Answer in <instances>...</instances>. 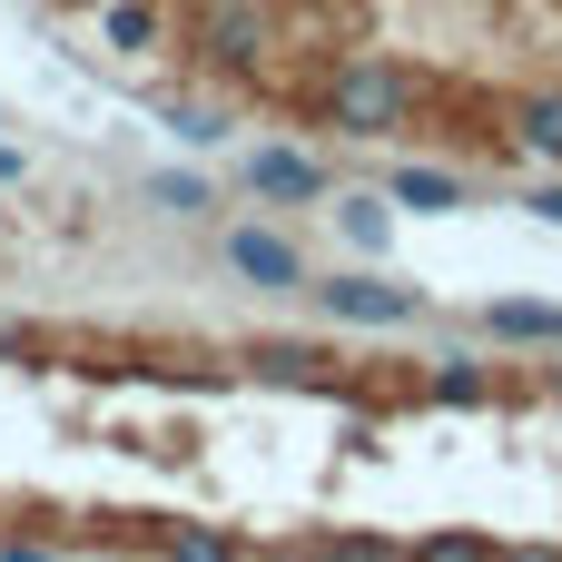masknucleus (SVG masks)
Returning a JSON list of instances; mask_svg holds the SVG:
<instances>
[{"mask_svg":"<svg viewBox=\"0 0 562 562\" xmlns=\"http://www.w3.org/2000/svg\"><path fill=\"white\" fill-rule=\"evenodd\" d=\"M553 385H562V375H553Z\"/></svg>","mask_w":562,"mask_h":562,"instance_id":"18","label":"nucleus"},{"mask_svg":"<svg viewBox=\"0 0 562 562\" xmlns=\"http://www.w3.org/2000/svg\"><path fill=\"white\" fill-rule=\"evenodd\" d=\"M227 277L257 286V296H306V286H316V277H306V247H296L286 227H227Z\"/></svg>","mask_w":562,"mask_h":562,"instance_id":"2","label":"nucleus"},{"mask_svg":"<svg viewBox=\"0 0 562 562\" xmlns=\"http://www.w3.org/2000/svg\"><path fill=\"white\" fill-rule=\"evenodd\" d=\"M336 227H346V237H356L366 257H375V247L395 237V217H385V198H336Z\"/></svg>","mask_w":562,"mask_h":562,"instance_id":"11","label":"nucleus"},{"mask_svg":"<svg viewBox=\"0 0 562 562\" xmlns=\"http://www.w3.org/2000/svg\"><path fill=\"white\" fill-rule=\"evenodd\" d=\"M484 326H494L504 346H562V306L553 296H494Z\"/></svg>","mask_w":562,"mask_h":562,"instance_id":"6","label":"nucleus"},{"mask_svg":"<svg viewBox=\"0 0 562 562\" xmlns=\"http://www.w3.org/2000/svg\"><path fill=\"white\" fill-rule=\"evenodd\" d=\"M415 562H504V553H484L474 533H435V543H415Z\"/></svg>","mask_w":562,"mask_h":562,"instance_id":"13","label":"nucleus"},{"mask_svg":"<svg viewBox=\"0 0 562 562\" xmlns=\"http://www.w3.org/2000/svg\"><path fill=\"white\" fill-rule=\"evenodd\" d=\"M0 178H20V158H10V148H0Z\"/></svg>","mask_w":562,"mask_h":562,"instance_id":"17","label":"nucleus"},{"mask_svg":"<svg viewBox=\"0 0 562 562\" xmlns=\"http://www.w3.org/2000/svg\"><path fill=\"white\" fill-rule=\"evenodd\" d=\"M435 395H445V405H474V395H484V366H474V356H445Z\"/></svg>","mask_w":562,"mask_h":562,"instance_id":"12","label":"nucleus"},{"mask_svg":"<svg viewBox=\"0 0 562 562\" xmlns=\"http://www.w3.org/2000/svg\"><path fill=\"white\" fill-rule=\"evenodd\" d=\"M267 49H277V20H267L257 0H207V10H198V59H207V69L237 79V69H257Z\"/></svg>","mask_w":562,"mask_h":562,"instance_id":"4","label":"nucleus"},{"mask_svg":"<svg viewBox=\"0 0 562 562\" xmlns=\"http://www.w3.org/2000/svg\"><path fill=\"white\" fill-rule=\"evenodd\" d=\"M306 296H316L336 326H415V316H425V296H415L405 277H375V267H366V277L346 267V277H326V286H306Z\"/></svg>","mask_w":562,"mask_h":562,"instance_id":"3","label":"nucleus"},{"mask_svg":"<svg viewBox=\"0 0 562 562\" xmlns=\"http://www.w3.org/2000/svg\"><path fill=\"white\" fill-rule=\"evenodd\" d=\"M0 562H49V543H10V553H0Z\"/></svg>","mask_w":562,"mask_h":562,"instance_id":"16","label":"nucleus"},{"mask_svg":"<svg viewBox=\"0 0 562 562\" xmlns=\"http://www.w3.org/2000/svg\"><path fill=\"white\" fill-rule=\"evenodd\" d=\"M514 138H524L533 158H553V168H562V89H533V99L514 109Z\"/></svg>","mask_w":562,"mask_h":562,"instance_id":"7","label":"nucleus"},{"mask_svg":"<svg viewBox=\"0 0 562 562\" xmlns=\"http://www.w3.org/2000/svg\"><path fill=\"white\" fill-rule=\"evenodd\" d=\"M395 207H435L445 217V207H464V178L454 168H395Z\"/></svg>","mask_w":562,"mask_h":562,"instance_id":"8","label":"nucleus"},{"mask_svg":"<svg viewBox=\"0 0 562 562\" xmlns=\"http://www.w3.org/2000/svg\"><path fill=\"white\" fill-rule=\"evenodd\" d=\"M524 207H533V217H553V227H562V178H553V188H533Z\"/></svg>","mask_w":562,"mask_h":562,"instance_id":"15","label":"nucleus"},{"mask_svg":"<svg viewBox=\"0 0 562 562\" xmlns=\"http://www.w3.org/2000/svg\"><path fill=\"white\" fill-rule=\"evenodd\" d=\"M148 198H158L168 217H207V207H217V198H207V178H188V168H158V178H148Z\"/></svg>","mask_w":562,"mask_h":562,"instance_id":"10","label":"nucleus"},{"mask_svg":"<svg viewBox=\"0 0 562 562\" xmlns=\"http://www.w3.org/2000/svg\"><path fill=\"white\" fill-rule=\"evenodd\" d=\"M247 188L277 198V207H316V198H336L326 158H306V148H257V158H247Z\"/></svg>","mask_w":562,"mask_h":562,"instance_id":"5","label":"nucleus"},{"mask_svg":"<svg viewBox=\"0 0 562 562\" xmlns=\"http://www.w3.org/2000/svg\"><path fill=\"white\" fill-rule=\"evenodd\" d=\"M99 40H109V49H148V40H158V10H148V0H109Z\"/></svg>","mask_w":562,"mask_h":562,"instance_id":"9","label":"nucleus"},{"mask_svg":"<svg viewBox=\"0 0 562 562\" xmlns=\"http://www.w3.org/2000/svg\"><path fill=\"white\" fill-rule=\"evenodd\" d=\"M168 562H227V533H168Z\"/></svg>","mask_w":562,"mask_h":562,"instance_id":"14","label":"nucleus"},{"mask_svg":"<svg viewBox=\"0 0 562 562\" xmlns=\"http://www.w3.org/2000/svg\"><path fill=\"white\" fill-rule=\"evenodd\" d=\"M326 119L356 128V138H395V128H405V79H395L385 59H346V69L326 79Z\"/></svg>","mask_w":562,"mask_h":562,"instance_id":"1","label":"nucleus"}]
</instances>
